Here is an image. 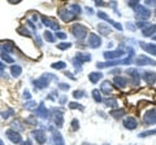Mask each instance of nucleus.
Wrapping results in <instances>:
<instances>
[{"label":"nucleus","mask_w":156,"mask_h":145,"mask_svg":"<svg viewBox=\"0 0 156 145\" xmlns=\"http://www.w3.org/2000/svg\"><path fill=\"white\" fill-rule=\"evenodd\" d=\"M5 135H7V138L10 140L13 144H18V143H21V136H20L18 132H16L14 130H8L5 132Z\"/></svg>","instance_id":"obj_1"},{"label":"nucleus","mask_w":156,"mask_h":145,"mask_svg":"<svg viewBox=\"0 0 156 145\" xmlns=\"http://www.w3.org/2000/svg\"><path fill=\"white\" fill-rule=\"evenodd\" d=\"M73 31H74V35L76 36H78L80 39H82V38H85L86 36V27H83L82 25H74L73 26Z\"/></svg>","instance_id":"obj_2"},{"label":"nucleus","mask_w":156,"mask_h":145,"mask_svg":"<svg viewBox=\"0 0 156 145\" xmlns=\"http://www.w3.org/2000/svg\"><path fill=\"white\" fill-rule=\"evenodd\" d=\"M33 135H34V138H35V140H37V143H38V144H44V143H46L47 136L44 135V132H43L42 130H37V131H34V132H33Z\"/></svg>","instance_id":"obj_3"},{"label":"nucleus","mask_w":156,"mask_h":145,"mask_svg":"<svg viewBox=\"0 0 156 145\" xmlns=\"http://www.w3.org/2000/svg\"><path fill=\"white\" fill-rule=\"evenodd\" d=\"M48 80H50V75L47 77H42L40 79H38V80H35V87H39V88H43V87H47L48 86Z\"/></svg>","instance_id":"obj_4"},{"label":"nucleus","mask_w":156,"mask_h":145,"mask_svg":"<svg viewBox=\"0 0 156 145\" xmlns=\"http://www.w3.org/2000/svg\"><path fill=\"white\" fill-rule=\"evenodd\" d=\"M88 43H90V45L95 48V47L100 45V38L96 36L95 34H91V35H90V42H88Z\"/></svg>","instance_id":"obj_5"},{"label":"nucleus","mask_w":156,"mask_h":145,"mask_svg":"<svg viewBox=\"0 0 156 145\" xmlns=\"http://www.w3.org/2000/svg\"><path fill=\"white\" fill-rule=\"evenodd\" d=\"M124 124H125V127L126 128H135L136 127V122H135V119L134 118H131V117H129V118H126L124 120Z\"/></svg>","instance_id":"obj_6"},{"label":"nucleus","mask_w":156,"mask_h":145,"mask_svg":"<svg viewBox=\"0 0 156 145\" xmlns=\"http://www.w3.org/2000/svg\"><path fill=\"white\" fill-rule=\"evenodd\" d=\"M156 65L155 61H152L151 58H147L146 56H140L138 58V65Z\"/></svg>","instance_id":"obj_7"},{"label":"nucleus","mask_w":156,"mask_h":145,"mask_svg":"<svg viewBox=\"0 0 156 145\" xmlns=\"http://www.w3.org/2000/svg\"><path fill=\"white\" fill-rule=\"evenodd\" d=\"M144 79L147 80V83H155V82H156L155 73H146V74H144Z\"/></svg>","instance_id":"obj_8"},{"label":"nucleus","mask_w":156,"mask_h":145,"mask_svg":"<svg viewBox=\"0 0 156 145\" xmlns=\"http://www.w3.org/2000/svg\"><path fill=\"white\" fill-rule=\"evenodd\" d=\"M10 71H12V75L17 78V77H20L22 69H21V66H18V65H13V66H12V69H10Z\"/></svg>","instance_id":"obj_9"},{"label":"nucleus","mask_w":156,"mask_h":145,"mask_svg":"<svg viewBox=\"0 0 156 145\" xmlns=\"http://www.w3.org/2000/svg\"><path fill=\"white\" fill-rule=\"evenodd\" d=\"M115 83L118 86V87H125V86H126V79H125V78H122V77H117L116 79H115Z\"/></svg>","instance_id":"obj_10"},{"label":"nucleus","mask_w":156,"mask_h":145,"mask_svg":"<svg viewBox=\"0 0 156 145\" xmlns=\"http://www.w3.org/2000/svg\"><path fill=\"white\" fill-rule=\"evenodd\" d=\"M101 78V74H98V73H92V74H90V80L92 82V83H95V82L98 79H100Z\"/></svg>","instance_id":"obj_11"},{"label":"nucleus","mask_w":156,"mask_h":145,"mask_svg":"<svg viewBox=\"0 0 156 145\" xmlns=\"http://www.w3.org/2000/svg\"><path fill=\"white\" fill-rule=\"evenodd\" d=\"M14 45L12 42H5V44H4V51H5V53L8 52V51H13Z\"/></svg>","instance_id":"obj_12"},{"label":"nucleus","mask_w":156,"mask_h":145,"mask_svg":"<svg viewBox=\"0 0 156 145\" xmlns=\"http://www.w3.org/2000/svg\"><path fill=\"white\" fill-rule=\"evenodd\" d=\"M13 113H14L13 109H8L7 112H3V113H2V117H3L4 119H7V118H9V117L13 114Z\"/></svg>","instance_id":"obj_13"},{"label":"nucleus","mask_w":156,"mask_h":145,"mask_svg":"<svg viewBox=\"0 0 156 145\" xmlns=\"http://www.w3.org/2000/svg\"><path fill=\"white\" fill-rule=\"evenodd\" d=\"M143 48L144 49H147L148 52H151L152 54H156V45H143Z\"/></svg>","instance_id":"obj_14"},{"label":"nucleus","mask_w":156,"mask_h":145,"mask_svg":"<svg viewBox=\"0 0 156 145\" xmlns=\"http://www.w3.org/2000/svg\"><path fill=\"white\" fill-rule=\"evenodd\" d=\"M2 58H3V60L5 61V62H9V64H12V62H13V58H12L10 56H8V53H5V52L2 53Z\"/></svg>","instance_id":"obj_15"},{"label":"nucleus","mask_w":156,"mask_h":145,"mask_svg":"<svg viewBox=\"0 0 156 145\" xmlns=\"http://www.w3.org/2000/svg\"><path fill=\"white\" fill-rule=\"evenodd\" d=\"M18 33L22 34V35H26V36H30V33L27 31V29H25V27H20V29H18Z\"/></svg>","instance_id":"obj_16"},{"label":"nucleus","mask_w":156,"mask_h":145,"mask_svg":"<svg viewBox=\"0 0 156 145\" xmlns=\"http://www.w3.org/2000/svg\"><path fill=\"white\" fill-rule=\"evenodd\" d=\"M44 38L48 42H53V36H52V34H51L50 31H46V33H44Z\"/></svg>","instance_id":"obj_17"},{"label":"nucleus","mask_w":156,"mask_h":145,"mask_svg":"<svg viewBox=\"0 0 156 145\" xmlns=\"http://www.w3.org/2000/svg\"><path fill=\"white\" fill-rule=\"evenodd\" d=\"M52 68H55V69H62V68H65V64H64V62H57V64H53L52 65Z\"/></svg>","instance_id":"obj_18"},{"label":"nucleus","mask_w":156,"mask_h":145,"mask_svg":"<svg viewBox=\"0 0 156 145\" xmlns=\"http://www.w3.org/2000/svg\"><path fill=\"white\" fill-rule=\"evenodd\" d=\"M27 123H31V124H37V118H34V117H29V118L26 119Z\"/></svg>","instance_id":"obj_19"},{"label":"nucleus","mask_w":156,"mask_h":145,"mask_svg":"<svg viewBox=\"0 0 156 145\" xmlns=\"http://www.w3.org/2000/svg\"><path fill=\"white\" fill-rule=\"evenodd\" d=\"M68 47H70L69 43H65V44H58L57 45V48H60V49H65V48H68Z\"/></svg>","instance_id":"obj_20"},{"label":"nucleus","mask_w":156,"mask_h":145,"mask_svg":"<svg viewBox=\"0 0 156 145\" xmlns=\"http://www.w3.org/2000/svg\"><path fill=\"white\" fill-rule=\"evenodd\" d=\"M56 36H58V38H61V39H64L66 35L65 34H62V33H56Z\"/></svg>","instance_id":"obj_21"},{"label":"nucleus","mask_w":156,"mask_h":145,"mask_svg":"<svg viewBox=\"0 0 156 145\" xmlns=\"http://www.w3.org/2000/svg\"><path fill=\"white\" fill-rule=\"evenodd\" d=\"M23 97H25V99H30V92H25V95H23Z\"/></svg>","instance_id":"obj_22"},{"label":"nucleus","mask_w":156,"mask_h":145,"mask_svg":"<svg viewBox=\"0 0 156 145\" xmlns=\"http://www.w3.org/2000/svg\"><path fill=\"white\" fill-rule=\"evenodd\" d=\"M21 145H31V141H30V140H26V141H25V143H22Z\"/></svg>","instance_id":"obj_23"},{"label":"nucleus","mask_w":156,"mask_h":145,"mask_svg":"<svg viewBox=\"0 0 156 145\" xmlns=\"http://www.w3.org/2000/svg\"><path fill=\"white\" fill-rule=\"evenodd\" d=\"M0 145H4V143L2 141V140H0Z\"/></svg>","instance_id":"obj_24"},{"label":"nucleus","mask_w":156,"mask_h":145,"mask_svg":"<svg viewBox=\"0 0 156 145\" xmlns=\"http://www.w3.org/2000/svg\"><path fill=\"white\" fill-rule=\"evenodd\" d=\"M155 39H156V36H155Z\"/></svg>","instance_id":"obj_25"}]
</instances>
